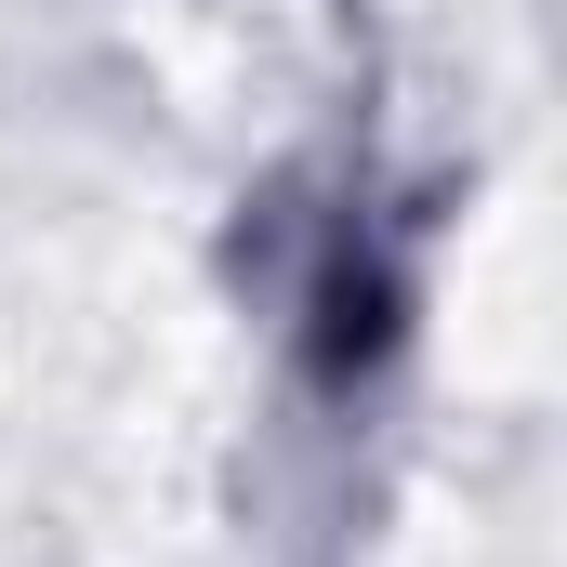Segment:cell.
<instances>
[{
	"label": "cell",
	"mask_w": 567,
	"mask_h": 567,
	"mask_svg": "<svg viewBox=\"0 0 567 567\" xmlns=\"http://www.w3.org/2000/svg\"><path fill=\"white\" fill-rule=\"evenodd\" d=\"M317 370H357V357H383L396 343V278L383 265H330V290H317Z\"/></svg>",
	"instance_id": "1"
}]
</instances>
